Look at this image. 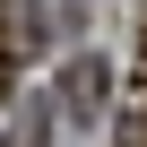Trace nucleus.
<instances>
[{"mask_svg":"<svg viewBox=\"0 0 147 147\" xmlns=\"http://www.w3.org/2000/svg\"><path fill=\"white\" fill-rule=\"evenodd\" d=\"M61 104L95 121V113H104V61H69V87H61Z\"/></svg>","mask_w":147,"mask_h":147,"instance_id":"f257e3e1","label":"nucleus"},{"mask_svg":"<svg viewBox=\"0 0 147 147\" xmlns=\"http://www.w3.org/2000/svg\"><path fill=\"white\" fill-rule=\"evenodd\" d=\"M43 130H52V104H26L9 121V147H43Z\"/></svg>","mask_w":147,"mask_h":147,"instance_id":"f03ea898","label":"nucleus"},{"mask_svg":"<svg viewBox=\"0 0 147 147\" xmlns=\"http://www.w3.org/2000/svg\"><path fill=\"white\" fill-rule=\"evenodd\" d=\"M9 87H18V52L0 43V104H9Z\"/></svg>","mask_w":147,"mask_h":147,"instance_id":"7ed1b4c3","label":"nucleus"},{"mask_svg":"<svg viewBox=\"0 0 147 147\" xmlns=\"http://www.w3.org/2000/svg\"><path fill=\"white\" fill-rule=\"evenodd\" d=\"M121 147H147V121H130V130H121Z\"/></svg>","mask_w":147,"mask_h":147,"instance_id":"20e7f679","label":"nucleus"}]
</instances>
